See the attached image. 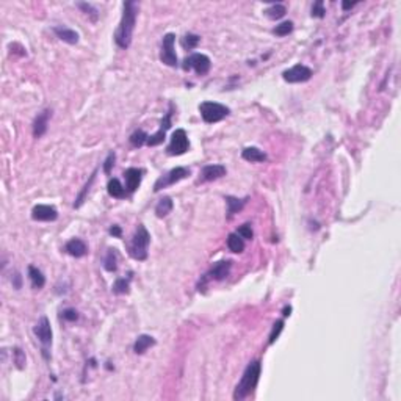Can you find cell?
I'll list each match as a JSON object with an SVG mask.
<instances>
[{
	"label": "cell",
	"mask_w": 401,
	"mask_h": 401,
	"mask_svg": "<svg viewBox=\"0 0 401 401\" xmlns=\"http://www.w3.org/2000/svg\"><path fill=\"white\" fill-rule=\"evenodd\" d=\"M282 328H284V320H279V321L274 323V326L271 329V334H270V345L278 340V337L280 334V331H282Z\"/></svg>",
	"instance_id": "37"
},
{
	"label": "cell",
	"mask_w": 401,
	"mask_h": 401,
	"mask_svg": "<svg viewBox=\"0 0 401 401\" xmlns=\"http://www.w3.org/2000/svg\"><path fill=\"white\" fill-rule=\"evenodd\" d=\"M311 77H312V69L304 65H295L293 68L287 69L282 74V79L287 83H302V82L311 80Z\"/></svg>",
	"instance_id": "10"
},
{
	"label": "cell",
	"mask_w": 401,
	"mask_h": 401,
	"mask_svg": "<svg viewBox=\"0 0 401 401\" xmlns=\"http://www.w3.org/2000/svg\"><path fill=\"white\" fill-rule=\"evenodd\" d=\"M53 33L57 35L61 41H65V43H68V44H77L79 43V33H77L75 30H72V29H69V27L57 25V27H53Z\"/></svg>",
	"instance_id": "18"
},
{
	"label": "cell",
	"mask_w": 401,
	"mask_h": 401,
	"mask_svg": "<svg viewBox=\"0 0 401 401\" xmlns=\"http://www.w3.org/2000/svg\"><path fill=\"white\" fill-rule=\"evenodd\" d=\"M104 268L107 271H110V273L116 271V268H118V252H116V249H108L107 256H105V259H104Z\"/></svg>",
	"instance_id": "27"
},
{
	"label": "cell",
	"mask_w": 401,
	"mask_h": 401,
	"mask_svg": "<svg viewBox=\"0 0 401 401\" xmlns=\"http://www.w3.org/2000/svg\"><path fill=\"white\" fill-rule=\"evenodd\" d=\"M242 157L246 161H251V163H259V161L266 160V154L263 151H260L259 147H246L242 152Z\"/></svg>",
	"instance_id": "20"
},
{
	"label": "cell",
	"mask_w": 401,
	"mask_h": 401,
	"mask_svg": "<svg viewBox=\"0 0 401 401\" xmlns=\"http://www.w3.org/2000/svg\"><path fill=\"white\" fill-rule=\"evenodd\" d=\"M326 15V10H325V3H323V0H316V2L312 5V17H325Z\"/></svg>",
	"instance_id": "34"
},
{
	"label": "cell",
	"mask_w": 401,
	"mask_h": 401,
	"mask_svg": "<svg viewBox=\"0 0 401 401\" xmlns=\"http://www.w3.org/2000/svg\"><path fill=\"white\" fill-rule=\"evenodd\" d=\"M61 316L66 321H75L77 318H79V314H77L75 309H65V311L61 312Z\"/></svg>",
	"instance_id": "39"
},
{
	"label": "cell",
	"mask_w": 401,
	"mask_h": 401,
	"mask_svg": "<svg viewBox=\"0 0 401 401\" xmlns=\"http://www.w3.org/2000/svg\"><path fill=\"white\" fill-rule=\"evenodd\" d=\"M227 248L232 251V252H243L244 249V240L237 234V232H234V234H229L227 237Z\"/></svg>",
	"instance_id": "26"
},
{
	"label": "cell",
	"mask_w": 401,
	"mask_h": 401,
	"mask_svg": "<svg viewBox=\"0 0 401 401\" xmlns=\"http://www.w3.org/2000/svg\"><path fill=\"white\" fill-rule=\"evenodd\" d=\"M138 16V3L137 2H124L122 5V17L119 22L118 30L115 32V43L121 49H129L132 43L133 30H135Z\"/></svg>",
	"instance_id": "1"
},
{
	"label": "cell",
	"mask_w": 401,
	"mask_h": 401,
	"mask_svg": "<svg viewBox=\"0 0 401 401\" xmlns=\"http://www.w3.org/2000/svg\"><path fill=\"white\" fill-rule=\"evenodd\" d=\"M154 345H156V339H154L152 335L141 334V335H138V339L135 340V343H133V353L143 354L151 347H154Z\"/></svg>",
	"instance_id": "19"
},
{
	"label": "cell",
	"mask_w": 401,
	"mask_h": 401,
	"mask_svg": "<svg viewBox=\"0 0 401 401\" xmlns=\"http://www.w3.org/2000/svg\"><path fill=\"white\" fill-rule=\"evenodd\" d=\"M115 158H116L115 152H110L108 157L105 158V163H104V171H105V174H110V173H111V168H113V165H115Z\"/></svg>",
	"instance_id": "38"
},
{
	"label": "cell",
	"mask_w": 401,
	"mask_h": 401,
	"mask_svg": "<svg viewBox=\"0 0 401 401\" xmlns=\"http://www.w3.org/2000/svg\"><path fill=\"white\" fill-rule=\"evenodd\" d=\"M199 43H201V36H198V35H194V33H187L180 41L182 47L187 49V51H193V49L198 47Z\"/></svg>",
	"instance_id": "28"
},
{
	"label": "cell",
	"mask_w": 401,
	"mask_h": 401,
	"mask_svg": "<svg viewBox=\"0 0 401 401\" xmlns=\"http://www.w3.org/2000/svg\"><path fill=\"white\" fill-rule=\"evenodd\" d=\"M35 335L38 337V340L43 343V354L46 359H49L47 356V348L51 347L52 343V328H51V321H49L47 316H41V320L38 321V325L33 329Z\"/></svg>",
	"instance_id": "8"
},
{
	"label": "cell",
	"mask_w": 401,
	"mask_h": 401,
	"mask_svg": "<svg viewBox=\"0 0 401 401\" xmlns=\"http://www.w3.org/2000/svg\"><path fill=\"white\" fill-rule=\"evenodd\" d=\"M188 175H190V170H188V168H184V166L174 168V170L168 171L166 174H163L161 177L157 179L156 185H154V192L157 193V192H160V190H163V188H166V187L177 184V182L184 180L185 177H188Z\"/></svg>",
	"instance_id": "5"
},
{
	"label": "cell",
	"mask_w": 401,
	"mask_h": 401,
	"mask_svg": "<svg viewBox=\"0 0 401 401\" xmlns=\"http://www.w3.org/2000/svg\"><path fill=\"white\" fill-rule=\"evenodd\" d=\"M226 166L223 165H207L202 168L201 171V182H210V180H216L226 175Z\"/></svg>",
	"instance_id": "16"
},
{
	"label": "cell",
	"mask_w": 401,
	"mask_h": 401,
	"mask_svg": "<svg viewBox=\"0 0 401 401\" xmlns=\"http://www.w3.org/2000/svg\"><path fill=\"white\" fill-rule=\"evenodd\" d=\"M199 111H201L204 122H207V124L220 122L230 113V110L226 107V105L218 104V102H210V101L202 102L199 105Z\"/></svg>",
	"instance_id": "4"
},
{
	"label": "cell",
	"mask_w": 401,
	"mask_h": 401,
	"mask_svg": "<svg viewBox=\"0 0 401 401\" xmlns=\"http://www.w3.org/2000/svg\"><path fill=\"white\" fill-rule=\"evenodd\" d=\"M175 44V35L174 33H166L161 41V52H160V60L166 66H177V55L174 51Z\"/></svg>",
	"instance_id": "7"
},
{
	"label": "cell",
	"mask_w": 401,
	"mask_h": 401,
	"mask_svg": "<svg viewBox=\"0 0 401 401\" xmlns=\"http://www.w3.org/2000/svg\"><path fill=\"white\" fill-rule=\"evenodd\" d=\"M32 218L35 221H55L58 218L57 209L46 204H38L32 210Z\"/></svg>",
	"instance_id": "13"
},
{
	"label": "cell",
	"mask_w": 401,
	"mask_h": 401,
	"mask_svg": "<svg viewBox=\"0 0 401 401\" xmlns=\"http://www.w3.org/2000/svg\"><path fill=\"white\" fill-rule=\"evenodd\" d=\"M13 356H15V364L19 370H22L25 367V354L22 353L20 348H15L13 349Z\"/></svg>",
	"instance_id": "35"
},
{
	"label": "cell",
	"mask_w": 401,
	"mask_h": 401,
	"mask_svg": "<svg viewBox=\"0 0 401 401\" xmlns=\"http://www.w3.org/2000/svg\"><path fill=\"white\" fill-rule=\"evenodd\" d=\"M129 287H130L129 279L119 278V279H116L113 287H111V290H113V293H116V295H124V293H129Z\"/></svg>",
	"instance_id": "32"
},
{
	"label": "cell",
	"mask_w": 401,
	"mask_h": 401,
	"mask_svg": "<svg viewBox=\"0 0 401 401\" xmlns=\"http://www.w3.org/2000/svg\"><path fill=\"white\" fill-rule=\"evenodd\" d=\"M293 30V22L292 20H285V22L276 25V29H274V35H278V36H287L288 33H292Z\"/></svg>",
	"instance_id": "33"
},
{
	"label": "cell",
	"mask_w": 401,
	"mask_h": 401,
	"mask_svg": "<svg viewBox=\"0 0 401 401\" xmlns=\"http://www.w3.org/2000/svg\"><path fill=\"white\" fill-rule=\"evenodd\" d=\"M285 13H287V8H285L282 3H273V5H270L268 8L265 10V16L268 17V19L276 20V19L284 17Z\"/></svg>",
	"instance_id": "25"
},
{
	"label": "cell",
	"mask_w": 401,
	"mask_h": 401,
	"mask_svg": "<svg viewBox=\"0 0 401 401\" xmlns=\"http://www.w3.org/2000/svg\"><path fill=\"white\" fill-rule=\"evenodd\" d=\"M13 287L19 290L20 287H22V278H20L19 273H15V276H13Z\"/></svg>",
	"instance_id": "40"
},
{
	"label": "cell",
	"mask_w": 401,
	"mask_h": 401,
	"mask_svg": "<svg viewBox=\"0 0 401 401\" xmlns=\"http://www.w3.org/2000/svg\"><path fill=\"white\" fill-rule=\"evenodd\" d=\"M230 268H232L230 260H220V262L213 263V266L209 270V273L206 274L204 280H209V279L223 280V279H226L229 276V273H230Z\"/></svg>",
	"instance_id": "12"
},
{
	"label": "cell",
	"mask_w": 401,
	"mask_h": 401,
	"mask_svg": "<svg viewBox=\"0 0 401 401\" xmlns=\"http://www.w3.org/2000/svg\"><path fill=\"white\" fill-rule=\"evenodd\" d=\"M29 278H30V282H32V287L39 290V288H43L44 284H46V278L43 276V273H41L36 266L30 265L29 266Z\"/></svg>",
	"instance_id": "22"
},
{
	"label": "cell",
	"mask_w": 401,
	"mask_h": 401,
	"mask_svg": "<svg viewBox=\"0 0 401 401\" xmlns=\"http://www.w3.org/2000/svg\"><path fill=\"white\" fill-rule=\"evenodd\" d=\"M190 147V141H188V137H187V132L184 129H177L171 137V141H170V146L166 147V152L170 154V156H182V154H185Z\"/></svg>",
	"instance_id": "9"
},
{
	"label": "cell",
	"mask_w": 401,
	"mask_h": 401,
	"mask_svg": "<svg viewBox=\"0 0 401 401\" xmlns=\"http://www.w3.org/2000/svg\"><path fill=\"white\" fill-rule=\"evenodd\" d=\"M149 243H151V234L147 232V229L143 226V224H139L135 230V234L132 237L129 246H127L129 256L135 260H146Z\"/></svg>",
	"instance_id": "3"
},
{
	"label": "cell",
	"mask_w": 401,
	"mask_h": 401,
	"mask_svg": "<svg viewBox=\"0 0 401 401\" xmlns=\"http://www.w3.org/2000/svg\"><path fill=\"white\" fill-rule=\"evenodd\" d=\"M107 192L111 198H116V199H122L127 196V190H125V187H122V184L118 179H110L107 185Z\"/></svg>",
	"instance_id": "21"
},
{
	"label": "cell",
	"mask_w": 401,
	"mask_h": 401,
	"mask_svg": "<svg viewBox=\"0 0 401 401\" xmlns=\"http://www.w3.org/2000/svg\"><path fill=\"white\" fill-rule=\"evenodd\" d=\"M65 251L72 257H83L88 252V246L85 242L80 240V238H72V240H69L66 243Z\"/></svg>",
	"instance_id": "17"
},
{
	"label": "cell",
	"mask_w": 401,
	"mask_h": 401,
	"mask_svg": "<svg viewBox=\"0 0 401 401\" xmlns=\"http://www.w3.org/2000/svg\"><path fill=\"white\" fill-rule=\"evenodd\" d=\"M260 370H262V365L259 361L251 362L246 370L243 371V376L240 379V383L237 384L235 392H234V400H244L248 395H251V392L256 389V385L259 383Z\"/></svg>",
	"instance_id": "2"
},
{
	"label": "cell",
	"mask_w": 401,
	"mask_h": 401,
	"mask_svg": "<svg viewBox=\"0 0 401 401\" xmlns=\"http://www.w3.org/2000/svg\"><path fill=\"white\" fill-rule=\"evenodd\" d=\"M147 138H149V135L144 130H135L130 135V143L133 147H141L147 141Z\"/></svg>",
	"instance_id": "30"
},
{
	"label": "cell",
	"mask_w": 401,
	"mask_h": 401,
	"mask_svg": "<svg viewBox=\"0 0 401 401\" xmlns=\"http://www.w3.org/2000/svg\"><path fill=\"white\" fill-rule=\"evenodd\" d=\"M184 69L190 71V69H194V72L198 75H206L210 71V66H212V61L204 53H192L188 58L184 60Z\"/></svg>",
	"instance_id": "6"
},
{
	"label": "cell",
	"mask_w": 401,
	"mask_h": 401,
	"mask_svg": "<svg viewBox=\"0 0 401 401\" xmlns=\"http://www.w3.org/2000/svg\"><path fill=\"white\" fill-rule=\"evenodd\" d=\"M354 5H356V2H351V3H349V2H342V8H343L345 11H347V10H349V8H353Z\"/></svg>",
	"instance_id": "42"
},
{
	"label": "cell",
	"mask_w": 401,
	"mask_h": 401,
	"mask_svg": "<svg viewBox=\"0 0 401 401\" xmlns=\"http://www.w3.org/2000/svg\"><path fill=\"white\" fill-rule=\"evenodd\" d=\"M96 174H97V171H94L93 174H91L89 180H88L87 184H85V187H83V190H82V192L79 193V196H77V199H75V202H74V207H75V209H79V207L82 206V204L85 202L87 194H88L89 188H91V185H93V182H94V179H96Z\"/></svg>",
	"instance_id": "29"
},
{
	"label": "cell",
	"mask_w": 401,
	"mask_h": 401,
	"mask_svg": "<svg viewBox=\"0 0 401 401\" xmlns=\"http://www.w3.org/2000/svg\"><path fill=\"white\" fill-rule=\"evenodd\" d=\"M237 234L240 235L243 240H251L252 238V235H254V232H252V229H251V224H243V226H240L237 229Z\"/></svg>",
	"instance_id": "36"
},
{
	"label": "cell",
	"mask_w": 401,
	"mask_h": 401,
	"mask_svg": "<svg viewBox=\"0 0 401 401\" xmlns=\"http://www.w3.org/2000/svg\"><path fill=\"white\" fill-rule=\"evenodd\" d=\"M173 110H174V104L171 102L170 104V110H168V113L165 115V118L161 119V124H160V129L154 133V135H151L149 138H147V141L146 144L147 146H158L165 141V138H166V130L171 127V116H173Z\"/></svg>",
	"instance_id": "11"
},
{
	"label": "cell",
	"mask_w": 401,
	"mask_h": 401,
	"mask_svg": "<svg viewBox=\"0 0 401 401\" xmlns=\"http://www.w3.org/2000/svg\"><path fill=\"white\" fill-rule=\"evenodd\" d=\"M77 6H79V8H80L83 13H85L87 16H89V17H91V20H93V22H96L97 17H99V11H97L96 6H93L91 3H87V2H79V3H77Z\"/></svg>",
	"instance_id": "31"
},
{
	"label": "cell",
	"mask_w": 401,
	"mask_h": 401,
	"mask_svg": "<svg viewBox=\"0 0 401 401\" xmlns=\"http://www.w3.org/2000/svg\"><path fill=\"white\" fill-rule=\"evenodd\" d=\"M246 201H248V198L238 199V198H234V196H227V198H226V202H227V213H229V218H230L232 215H235V213L240 212V210L244 207Z\"/></svg>",
	"instance_id": "24"
},
{
	"label": "cell",
	"mask_w": 401,
	"mask_h": 401,
	"mask_svg": "<svg viewBox=\"0 0 401 401\" xmlns=\"http://www.w3.org/2000/svg\"><path fill=\"white\" fill-rule=\"evenodd\" d=\"M141 177H143V171L138 170V168H129L124 173V179H125V190L127 193H135L137 188L141 184Z\"/></svg>",
	"instance_id": "14"
},
{
	"label": "cell",
	"mask_w": 401,
	"mask_h": 401,
	"mask_svg": "<svg viewBox=\"0 0 401 401\" xmlns=\"http://www.w3.org/2000/svg\"><path fill=\"white\" fill-rule=\"evenodd\" d=\"M110 234L113 235V237H118V238H119V237L122 235V230H121V227H119V226H111V227H110Z\"/></svg>",
	"instance_id": "41"
},
{
	"label": "cell",
	"mask_w": 401,
	"mask_h": 401,
	"mask_svg": "<svg viewBox=\"0 0 401 401\" xmlns=\"http://www.w3.org/2000/svg\"><path fill=\"white\" fill-rule=\"evenodd\" d=\"M173 207H174V204H173L171 198H168V196H165V198H161V199L157 202V206H156V215H157L158 218H165L166 215L171 213Z\"/></svg>",
	"instance_id": "23"
},
{
	"label": "cell",
	"mask_w": 401,
	"mask_h": 401,
	"mask_svg": "<svg viewBox=\"0 0 401 401\" xmlns=\"http://www.w3.org/2000/svg\"><path fill=\"white\" fill-rule=\"evenodd\" d=\"M52 111L46 108L41 113H38V116L35 118L33 122V137L35 138H41L47 132V124H49V118H51Z\"/></svg>",
	"instance_id": "15"
}]
</instances>
